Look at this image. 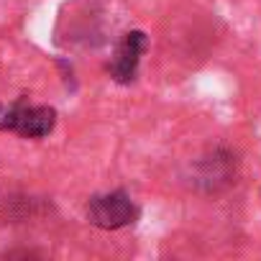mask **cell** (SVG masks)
<instances>
[{
  "mask_svg": "<svg viewBox=\"0 0 261 261\" xmlns=\"http://www.w3.org/2000/svg\"><path fill=\"white\" fill-rule=\"evenodd\" d=\"M57 123V110L49 105H6L0 108V130H16L23 139L49 136Z\"/></svg>",
  "mask_w": 261,
  "mask_h": 261,
  "instance_id": "cell-1",
  "label": "cell"
},
{
  "mask_svg": "<svg viewBox=\"0 0 261 261\" xmlns=\"http://www.w3.org/2000/svg\"><path fill=\"white\" fill-rule=\"evenodd\" d=\"M136 218H139V207L123 190H115L108 195H95L87 205V220L102 230L125 228Z\"/></svg>",
  "mask_w": 261,
  "mask_h": 261,
  "instance_id": "cell-2",
  "label": "cell"
},
{
  "mask_svg": "<svg viewBox=\"0 0 261 261\" xmlns=\"http://www.w3.org/2000/svg\"><path fill=\"white\" fill-rule=\"evenodd\" d=\"M149 49V39L144 31H128L120 44L115 46V54L110 59V77L115 82H130L136 77V69H139V62L144 57V51Z\"/></svg>",
  "mask_w": 261,
  "mask_h": 261,
  "instance_id": "cell-3",
  "label": "cell"
}]
</instances>
